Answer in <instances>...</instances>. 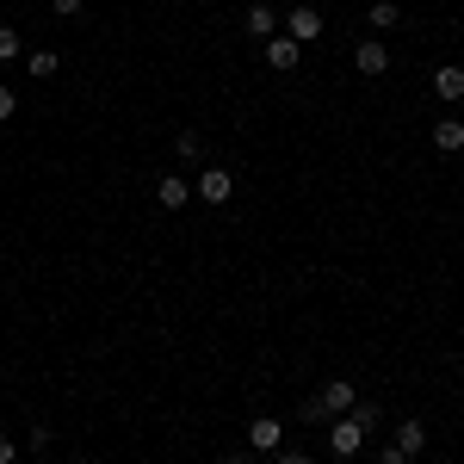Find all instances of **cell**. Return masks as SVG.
<instances>
[{"mask_svg":"<svg viewBox=\"0 0 464 464\" xmlns=\"http://www.w3.org/2000/svg\"><path fill=\"white\" fill-rule=\"evenodd\" d=\"M378 421H384V409H378V402H353L347 415H334V421H328V452H334V459H353L359 446H365V433L378 428Z\"/></svg>","mask_w":464,"mask_h":464,"instance_id":"obj_1","label":"cell"},{"mask_svg":"<svg viewBox=\"0 0 464 464\" xmlns=\"http://www.w3.org/2000/svg\"><path fill=\"white\" fill-rule=\"evenodd\" d=\"M353 402H359V391L347 384V378H334V384H322V391L304 402V421H322V428H328V421H334V415H347Z\"/></svg>","mask_w":464,"mask_h":464,"instance_id":"obj_2","label":"cell"},{"mask_svg":"<svg viewBox=\"0 0 464 464\" xmlns=\"http://www.w3.org/2000/svg\"><path fill=\"white\" fill-rule=\"evenodd\" d=\"M192 198H205V205H229V198H236V174H229V168H205V174L192 179Z\"/></svg>","mask_w":464,"mask_h":464,"instance_id":"obj_3","label":"cell"},{"mask_svg":"<svg viewBox=\"0 0 464 464\" xmlns=\"http://www.w3.org/2000/svg\"><path fill=\"white\" fill-rule=\"evenodd\" d=\"M353 69L365 74V81H378V74L391 69V50H384V37H359V44H353Z\"/></svg>","mask_w":464,"mask_h":464,"instance_id":"obj_4","label":"cell"},{"mask_svg":"<svg viewBox=\"0 0 464 464\" xmlns=\"http://www.w3.org/2000/svg\"><path fill=\"white\" fill-rule=\"evenodd\" d=\"M248 446L266 452V459H279V452H285V428H279L273 415H260V421H248Z\"/></svg>","mask_w":464,"mask_h":464,"instance_id":"obj_5","label":"cell"},{"mask_svg":"<svg viewBox=\"0 0 464 464\" xmlns=\"http://www.w3.org/2000/svg\"><path fill=\"white\" fill-rule=\"evenodd\" d=\"M285 37H297V44L322 37V13H316V6H291V13H285Z\"/></svg>","mask_w":464,"mask_h":464,"instance_id":"obj_6","label":"cell"},{"mask_svg":"<svg viewBox=\"0 0 464 464\" xmlns=\"http://www.w3.org/2000/svg\"><path fill=\"white\" fill-rule=\"evenodd\" d=\"M297 56H304V44H297V37H266V63H273L279 74L297 69Z\"/></svg>","mask_w":464,"mask_h":464,"instance_id":"obj_7","label":"cell"},{"mask_svg":"<svg viewBox=\"0 0 464 464\" xmlns=\"http://www.w3.org/2000/svg\"><path fill=\"white\" fill-rule=\"evenodd\" d=\"M186 198H192V179H179V174H161V186H155V205H161V211H179Z\"/></svg>","mask_w":464,"mask_h":464,"instance_id":"obj_8","label":"cell"},{"mask_svg":"<svg viewBox=\"0 0 464 464\" xmlns=\"http://www.w3.org/2000/svg\"><path fill=\"white\" fill-rule=\"evenodd\" d=\"M433 100L459 106V100H464V69H452V63H446V69H433Z\"/></svg>","mask_w":464,"mask_h":464,"instance_id":"obj_9","label":"cell"},{"mask_svg":"<svg viewBox=\"0 0 464 464\" xmlns=\"http://www.w3.org/2000/svg\"><path fill=\"white\" fill-rule=\"evenodd\" d=\"M433 149L440 155H464V118H440L433 124Z\"/></svg>","mask_w":464,"mask_h":464,"instance_id":"obj_10","label":"cell"},{"mask_svg":"<svg viewBox=\"0 0 464 464\" xmlns=\"http://www.w3.org/2000/svg\"><path fill=\"white\" fill-rule=\"evenodd\" d=\"M248 32L254 37H279V13H273V0H254V6H248Z\"/></svg>","mask_w":464,"mask_h":464,"instance_id":"obj_11","label":"cell"},{"mask_svg":"<svg viewBox=\"0 0 464 464\" xmlns=\"http://www.w3.org/2000/svg\"><path fill=\"white\" fill-rule=\"evenodd\" d=\"M365 19H372V32H396V25H402V6H396V0H372Z\"/></svg>","mask_w":464,"mask_h":464,"instance_id":"obj_12","label":"cell"},{"mask_svg":"<svg viewBox=\"0 0 464 464\" xmlns=\"http://www.w3.org/2000/svg\"><path fill=\"white\" fill-rule=\"evenodd\" d=\"M396 446H402L409 459H421V446H428V428H421V421H402V428H396Z\"/></svg>","mask_w":464,"mask_h":464,"instance_id":"obj_13","label":"cell"},{"mask_svg":"<svg viewBox=\"0 0 464 464\" xmlns=\"http://www.w3.org/2000/svg\"><path fill=\"white\" fill-rule=\"evenodd\" d=\"M25 69H32L37 81H50V74L63 69V56H56V50H32V56H25Z\"/></svg>","mask_w":464,"mask_h":464,"instance_id":"obj_14","label":"cell"},{"mask_svg":"<svg viewBox=\"0 0 464 464\" xmlns=\"http://www.w3.org/2000/svg\"><path fill=\"white\" fill-rule=\"evenodd\" d=\"M13 56H19V32H13V25H0V63H13Z\"/></svg>","mask_w":464,"mask_h":464,"instance_id":"obj_15","label":"cell"},{"mask_svg":"<svg viewBox=\"0 0 464 464\" xmlns=\"http://www.w3.org/2000/svg\"><path fill=\"white\" fill-rule=\"evenodd\" d=\"M174 149H179V155H186V161H198V155H205V143H198L192 130H186V137H174Z\"/></svg>","mask_w":464,"mask_h":464,"instance_id":"obj_16","label":"cell"},{"mask_svg":"<svg viewBox=\"0 0 464 464\" xmlns=\"http://www.w3.org/2000/svg\"><path fill=\"white\" fill-rule=\"evenodd\" d=\"M13 111H19V93H13V87H0V124H6Z\"/></svg>","mask_w":464,"mask_h":464,"instance_id":"obj_17","label":"cell"},{"mask_svg":"<svg viewBox=\"0 0 464 464\" xmlns=\"http://www.w3.org/2000/svg\"><path fill=\"white\" fill-rule=\"evenodd\" d=\"M378 464H409V452H402V446H396V440H391V446L378 452Z\"/></svg>","mask_w":464,"mask_h":464,"instance_id":"obj_18","label":"cell"},{"mask_svg":"<svg viewBox=\"0 0 464 464\" xmlns=\"http://www.w3.org/2000/svg\"><path fill=\"white\" fill-rule=\"evenodd\" d=\"M50 13H56V19H74V13H81V0H50Z\"/></svg>","mask_w":464,"mask_h":464,"instance_id":"obj_19","label":"cell"},{"mask_svg":"<svg viewBox=\"0 0 464 464\" xmlns=\"http://www.w3.org/2000/svg\"><path fill=\"white\" fill-rule=\"evenodd\" d=\"M279 464H310V452H297V446H285V452H279Z\"/></svg>","mask_w":464,"mask_h":464,"instance_id":"obj_20","label":"cell"},{"mask_svg":"<svg viewBox=\"0 0 464 464\" xmlns=\"http://www.w3.org/2000/svg\"><path fill=\"white\" fill-rule=\"evenodd\" d=\"M13 459H19V446H13V440L0 433V464H13Z\"/></svg>","mask_w":464,"mask_h":464,"instance_id":"obj_21","label":"cell"},{"mask_svg":"<svg viewBox=\"0 0 464 464\" xmlns=\"http://www.w3.org/2000/svg\"><path fill=\"white\" fill-rule=\"evenodd\" d=\"M217 464H248V459H217Z\"/></svg>","mask_w":464,"mask_h":464,"instance_id":"obj_22","label":"cell"},{"mask_svg":"<svg viewBox=\"0 0 464 464\" xmlns=\"http://www.w3.org/2000/svg\"><path fill=\"white\" fill-rule=\"evenodd\" d=\"M74 464H93V459H74Z\"/></svg>","mask_w":464,"mask_h":464,"instance_id":"obj_23","label":"cell"}]
</instances>
